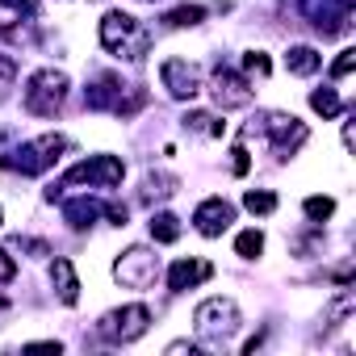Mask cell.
Listing matches in <instances>:
<instances>
[{
    "instance_id": "obj_10",
    "label": "cell",
    "mask_w": 356,
    "mask_h": 356,
    "mask_svg": "<svg viewBox=\"0 0 356 356\" xmlns=\"http://www.w3.org/2000/svg\"><path fill=\"white\" fill-rule=\"evenodd\" d=\"M210 97H214L218 109H243V105H252V84H248V76L218 63L214 80H210Z\"/></svg>"
},
{
    "instance_id": "obj_7",
    "label": "cell",
    "mask_w": 356,
    "mask_h": 356,
    "mask_svg": "<svg viewBox=\"0 0 356 356\" xmlns=\"http://www.w3.org/2000/svg\"><path fill=\"white\" fill-rule=\"evenodd\" d=\"M147 327H151V310H147L143 302H134V306L109 310V314L101 318V327H97V331H101L109 343H134Z\"/></svg>"
},
{
    "instance_id": "obj_18",
    "label": "cell",
    "mask_w": 356,
    "mask_h": 356,
    "mask_svg": "<svg viewBox=\"0 0 356 356\" xmlns=\"http://www.w3.org/2000/svg\"><path fill=\"white\" fill-rule=\"evenodd\" d=\"M202 22H206V9H202V5H181V9L163 13V26H168V30H193V26H202Z\"/></svg>"
},
{
    "instance_id": "obj_11",
    "label": "cell",
    "mask_w": 356,
    "mask_h": 356,
    "mask_svg": "<svg viewBox=\"0 0 356 356\" xmlns=\"http://www.w3.org/2000/svg\"><path fill=\"white\" fill-rule=\"evenodd\" d=\"M159 80L163 88L176 97V101H193L202 92V72L189 63V59H163L159 63Z\"/></svg>"
},
{
    "instance_id": "obj_4",
    "label": "cell",
    "mask_w": 356,
    "mask_h": 356,
    "mask_svg": "<svg viewBox=\"0 0 356 356\" xmlns=\"http://www.w3.org/2000/svg\"><path fill=\"white\" fill-rule=\"evenodd\" d=\"M122 176H126V163H122L118 155H88V159H80L76 168H67V176L59 181V189H72V185L113 189V185H122ZM59 189H51L47 197L55 202V193H59Z\"/></svg>"
},
{
    "instance_id": "obj_2",
    "label": "cell",
    "mask_w": 356,
    "mask_h": 356,
    "mask_svg": "<svg viewBox=\"0 0 356 356\" xmlns=\"http://www.w3.org/2000/svg\"><path fill=\"white\" fill-rule=\"evenodd\" d=\"M63 151H67V138L63 134H42V138L22 143L9 155H0V168H5V172H22V176H42V172H51L59 163Z\"/></svg>"
},
{
    "instance_id": "obj_27",
    "label": "cell",
    "mask_w": 356,
    "mask_h": 356,
    "mask_svg": "<svg viewBox=\"0 0 356 356\" xmlns=\"http://www.w3.org/2000/svg\"><path fill=\"white\" fill-rule=\"evenodd\" d=\"M352 67H356V51L348 47V51H339V59L331 63V76H335V80H343V76H352Z\"/></svg>"
},
{
    "instance_id": "obj_6",
    "label": "cell",
    "mask_w": 356,
    "mask_h": 356,
    "mask_svg": "<svg viewBox=\"0 0 356 356\" xmlns=\"http://www.w3.org/2000/svg\"><path fill=\"white\" fill-rule=\"evenodd\" d=\"M113 277H118L126 289H147V285H155V277H159V256H155L151 248H130V252H122V256L113 260Z\"/></svg>"
},
{
    "instance_id": "obj_28",
    "label": "cell",
    "mask_w": 356,
    "mask_h": 356,
    "mask_svg": "<svg viewBox=\"0 0 356 356\" xmlns=\"http://www.w3.org/2000/svg\"><path fill=\"white\" fill-rule=\"evenodd\" d=\"M231 155H235V159H231V172H235V176H248V172H252V155H248V147H243V143H235V147H231Z\"/></svg>"
},
{
    "instance_id": "obj_9",
    "label": "cell",
    "mask_w": 356,
    "mask_h": 356,
    "mask_svg": "<svg viewBox=\"0 0 356 356\" xmlns=\"http://www.w3.org/2000/svg\"><path fill=\"white\" fill-rule=\"evenodd\" d=\"M260 130L268 134V143H273V151H277V159H289L302 143H306V122H298L293 113H264L260 118Z\"/></svg>"
},
{
    "instance_id": "obj_19",
    "label": "cell",
    "mask_w": 356,
    "mask_h": 356,
    "mask_svg": "<svg viewBox=\"0 0 356 356\" xmlns=\"http://www.w3.org/2000/svg\"><path fill=\"white\" fill-rule=\"evenodd\" d=\"M151 239L155 243H176L181 239V218L176 214H151Z\"/></svg>"
},
{
    "instance_id": "obj_29",
    "label": "cell",
    "mask_w": 356,
    "mask_h": 356,
    "mask_svg": "<svg viewBox=\"0 0 356 356\" xmlns=\"http://www.w3.org/2000/svg\"><path fill=\"white\" fill-rule=\"evenodd\" d=\"M13 277H17V260H13V256H9L5 248H0V289H5V285H9Z\"/></svg>"
},
{
    "instance_id": "obj_16",
    "label": "cell",
    "mask_w": 356,
    "mask_h": 356,
    "mask_svg": "<svg viewBox=\"0 0 356 356\" xmlns=\"http://www.w3.org/2000/svg\"><path fill=\"white\" fill-rule=\"evenodd\" d=\"M51 281H55V289H59V302L63 306H76L80 302V281H76V268H72V260H55L51 264Z\"/></svg>"
},
{
    "instance_id": "obj_14",
    "label": "cell",
    "mask_w": 356,
    "mask_h": 356,
    "mask_svg": "<svg viewBox=\"0 0 356 356\" xmlns=\"http://www.w3.org/2000/svg\"><path fill=\"white\" fill-rule=\"evenodd\" d=\"M210 277H214V264L210 260H176L168 268V289L172 293H185V289H193V285H202Z\"/></svg>"
},
{
    "instance_id": "obj_1",
    "label": "cell",
    "mask_w": 356,
    "mask_h": 356,
    "mask_svg": "<svg viewBox=\"0 0 356 356\" xmlns=\"http://www.w3.org/2000/svg\"><path fill=\"white\" fill-rule=\"evenodd\" d=\"M101 47L105 51H113L118 59H130V63H138L147 51H151V30L143 26V22H134L130 13H105V22H101Z\"/></svg>"
},
{
    "instance_id": "obj_8",
    "label": "cell",
    "mask_w": 356,
    "mask_h": 356,
    "mask_svg": "<svg viewBox=\"0 0 356 356\" xmlns=\"http://www.w3.org/2000/svg\"><path fill=\"white\" fill-rule=\"evenodd\" d=\"M302 13L323 38H335L352 26V0H302Z\"/></svg>"
},
{
    "instance_id": "obj_21",
    "label": "cell",
    "mask_w": 356,
    "mask_h": 356,
    "mask_svg": "<svg viewBox=\"0 0 356 356\" xmlns=\"http://www.w3.org/2000/svg\"><path fill=\"white\" fill-rule=\"evenodd\" d=\"M185 130H197V134H206V138H222V122L214 118V113H185Z\"/></svg>"
},
{
    "instance_id": "obj_17",
    "label": "cell",
    "mask_w": 356,
    "mask_h": 356,
    "mask_svg": "<svg viewBox=\"0 0 356 356\" xmlns=\"http://www.w3.org/2000/svg\"><path fill=\"white\" fill-rule=\"evenodd\" d=\"M285 67H289L293 76H314V72L323 67V55H318L314 47H289V51H285Z\"/></svg>"
},
{
    "instance_id": "obj_22",
    "label": "cell",
    "mask_w": 356,
    "mask_h": 356,
    "mask_svg": "<svg viewBox=\"0 0 356 356\" xmlns=\"http://www.w3.org/2000/svg\"><path fill=\"white\" fill-rule=\"evenodd\" d=\"M243 210H248V214H273V210H277V193L252 189V193H243Z\"/></svg>"
},
{
    "instance_id": "obj_3",
    "label": "cell",
    "mask_w": 356,
    "mask_h": 356,
    "mask_svg": "<svg viewBox=\"0 0 356 356\" xmlns=\"http://www.w3.org/2000/svg\"><path fill=\"white\" fill-rule=\"evenodd\" d=\"M193 327H197V339L202 343L222 348V343L235 339V331L243 327V318H239V306L231 298H210V302H202L193 310Z\"/></svg>"
},
{
    "instance_id": "obj_26",
    "label": "cell",
    "mask_w": 356,
    "mask_h": 356,
    "mask_svg": "<svg viewBox=\"0 0 356 356\" xmlns=\"http://www.w3.org/2000/svg\"><path fill=\"white\" fill-rule=\"evenodd\" d=\"M243 72H248V76H268L273 63H268L264 51H248V55H243Z\"/></svg>"
},
{
    "instance_id": "obj_31",
    "label": "cell",
    "mask_w": 356,
    "mask_h": 356,
    "mask_svg": "<svg viewBox=\"0 0 356 356\" xmlns=\"http://www.w3.org/2000/svg\"><path fill=\"white\" fill-rule=\"evenodd\" d=\"M0 227H5V214H0Z\"/></svg>"
},
{
    "instance_id": "obj_15",
    "label": "cell",
    "mask_w": 356,
    "mask_h": 356,
    "mask_svg": "<svg viewBox=\"0 0 356 356\" xmlns=\"http://www.w3.org/2000/svg\"><path fill=\"white\" fill-rule=\"evenodd\" d=\"M101 214H105V202H97V197H72V202H63V222L72 231H88Z\"/></svg>"
},
{
    "instance_id": "obj_13",
    "label": "cell",
    "mask_w": 356,
    "mask_h": 356,
    "mask_svg": "<svg viewBox=\"0 0 356 356\" xmlns=\"http://www.w3.org/2000/svg\"><path fill=\"white\" fill-rule=\"evenodd\" d=\"M231 222H235V206L222 202V197H206V202L193 210V227H197L206 239H218Z\"/></svg>"
},
{
    "instance_id": "obj_20",
    "label": "cell",
    "mask_w": 356,
    "mask_h": 356,
    "mask_svg": "<svg viewBox=\"0 0 356 356\" xmlns=\"http://www.w3.org/2000/svg\"><path fill=\"white\" fill-rule=\"evenodd\" d=\"M310 105H314V113H323V118H339V113H343V101H339L335 88H318V92H310Z\"/></svg>"
},
{
    "instance_id": "obj_25",
    "label": "cell",
    "mask_w": 356,
    "mask_h": 356,
    "mask_svg": "<svg viewBox=\"0 0 356 356\" xmlns=\"http://www.w3.org/2000/svg\"><path fill=\"white\" fill-rule=\"evenodd\" d=\"M235 252H239L243 260H256V256L264 252V235H260V231H243V235L235 239Z\"/></svg>"
},
{
    "instance_id": "obj_12",
    "label": "cell",
    "mask_w": 356,
    "mask_h": 356,
    "mask_svg": "<svg viewBox=\"0 0 356 356\" xmlns=\"http://www.w3.org/2000/svg\"><path fill=\"white\" fill-rule=\"evenodd\" d=\"M84 105L88 109H113L118 118H126V84L118 76H97L84 88Z\"/></svg>"
},
{
    "instance_id": "obj_24",
    "label": "cell",
    "mask_w": 356,
    "mask_h": 356,
    "mask_svg": "<svg viewBox=\"0 0 356 356\" xmlns=\"http://www.w3.org/2000/svg\"><path fill=\"white\" fill-rule=\"evenodd\" d=\"M302 210H306V218H310V222H327V218L335 214V202H331V197H306V202H302Z\"/></svg>"
},
{
    "instance_id": "obj_30",
    "label": "cell",
    "mask_w": 356,
    "mask_h": 356,
    "mask_svg": "<svg viewBox=\"0 0 356 356\" xmlns=\"http://www.w3.org/2000/svg\"><path fill=\"white\" fill-rule=\"evenodd\" d=\"M13 72H17V63H13V59H9V55H0V80H9V76H13Z\"/></svg>"
},
{
    "instance_id": "obj_5",
    "label": "cell",
    "mask_w": 356,
    "mask_h": 356,
    "mask_svg": "<svg viewBox=\"0 0 356 356\" xmlns=\"http://www.w3.org/2000/svg\"><path fill=\"white\" fill-rule=\"evenodd\" d=\"M67 88H72V84H67L63 72L42 67V72H34L30 84H26V109L38 113V118H55V113L63 109V101H67Z\"/></svg>"
},
{
    "instance_id": "obj_23",
    "label": "cell",
    "mask_w": 356,
    "mask_h": 356,
    "mask_svg": "<svg viewBox=\"0 0 356 356\" xmlns=\"http://www.w3.org/2000/svg\"><path fill=\"white\" fill-rule=\"evenodd\" d=\"M176 193V181H172V176H147V181H143V197L151 202V197H172Z\"/></svg>"
}]
</instances>
